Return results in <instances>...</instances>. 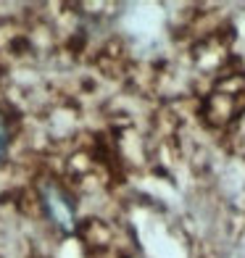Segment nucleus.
Returning a JSON list of instances; mask_svg holds the SVG:
<instances>
[{
	"label": "nucleus",
	"instance_id": "obj_2",
	"mask_svg": "<svg viewBox=\"0 0 245 258\" xmlns=\"http://www.w3.org/2000/svg\"><path fill=\"white\" fill-rule=\"evenodd\" d=\"M8 145H11V132H8L6 119L0 116V163H3L6 156H8Z\"/></svg>",
	"mask_w": 245,
	"mask_h": 258
},
{
	"label": "nucleus",
	"instance_id": "obj_1",
	"mask_svg": "<svg viewBox=\"0 0 245 258\" xmlns=\"http://www.w3.org/2000/svg\"><path fill=\"white\" fill-rule=\"evenodd\" d=\"M40 201H42V208H45V216H48L58 229H61L64 234L74 232L77 206H74L72 198L61 190V187H58V184H45L42 192H40Z\"/></svg>",
	"mask_w": 245,
	"mask_h": 258
}]
</instances>
